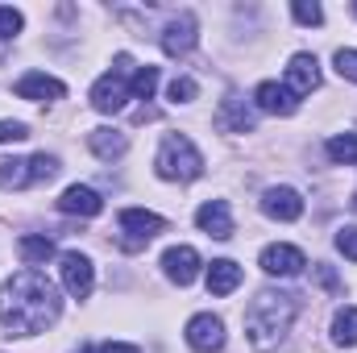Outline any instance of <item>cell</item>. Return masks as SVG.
I'll list each match as a JSON object with an SVG mask.
<instances>
[{
    "label": "cell",
    "mask_w": 357,
    "mask_h": 353,
    "mask_svg": "<svg viewBox=\"0 0 357 353\" xmlns=\"http://www.w3.org/2000/svg\"><path fill=\"white\" fill-rule=\"evenodd\" d=\"M59 287L42 274V270H21L0 287V324L17 337H33L46 333L59 320Z\"/></svg>",
    "instance_id": "cell-1"
},
{
    "label": "cell",
    "mask_w": 357,
    "mask_h": 353,
    "mask_svg": "<svg viewBox=\"0 0 357 353\" xmlns=\"http://www.w3.org/2000/svg\"><path fill=\"white\" fill-rule=\"evenodd\" d=\"M299 316V299L291 291H258L254 303L245 308V337L254 350H278V341L287 337V329Z\"/></svg>",
    "instance_id": "cell-2"
},
{
    "label": "cell",
    "mask_w": 357,
    "mask_h": 353,
    "mask_svg": "<svg viewBox=\"0 0 357 353\" xmlns=\"http://www.w3.org/2000/svg\"><path fill=\"white\" fill-rule=\"evenodd\" d=\"M154 167H158L162 179H178V183H191V179L204 175V158H199V150L191 146V137H183V133H167V137H162Z\"/></svg>",
    "instance_id": "cell-3"
},
{
    "label": "cell",
    "mask_w": 357,
    "mask_h": 353,
    "mask_svg": "<svg viewBox=\"0 0 357 353\" xmlns=\"http://www.w3.org/2000/svg\"><path fill=\"white\" fill-rule=\"evenodd\" d=\"M133 71H137V67H133V59H129V54H116V59H112V71L96 80V88H91V104H96L100 112H121V108H125V100L133 96V91H129Z\"/></svg>",
    "instance_id": "cell-4"
},
{
    "label": "cell",
    "mask_w": 357,
    "mask_h": 353,
    "mask_svg": "<svg viewBox=\"0 0 357 353\" xmlns=\"http://www.w3.org/2000/svg\"><path fill=\"white\" fill-rule=\"evenodd\" d=\"M162 229H167V220H162L158 212H146V208H125V212H121V233H125V246H129V250L154 241Z\"/></svg>",
    "instance_id": "cell-5"
},
{
    "label": "cell",
    "mask_w": 357,
    "mask_h": 353,
    "mask_svg": "<svg viewBox=\"0 0 357 353\" xmlns=\"http://www.w3.org/2000/svg\"><path fill=\"white\" fill-rule=\"evenodd\" d=\"M59 270H63V287H67L75 299H88L91 287H96V266H91V258H84L79 250H67V254L59 258Z\"/></svg>",
    "instance_id": "cell-6"
},
{
    "label": "cell",
    "mask_w": 357,
    "mask_h": 353,
    "mask_svg": "<svg viewBox=\"0 0 357 353\" xmlns=\"http://www.w3.org/2000/svg\"><path fill=\"white\" fill-rule=\"evenodd\" d=\"M187 345H191L195 353L225 350V320H220V316H212V312L191 316V324H187Z\"/></svg>",
    "instance_id": "cell-7"
},
{
    "label": "cell",
    "mask_w": 357,
    "mask_h": 353,
    "mask_svg": "<svg viewBox=\"0 0 357 353\" xmlns=\"http://www.w3.org/2000/svg\"><path fill=\"white\" fill-rule=\"evenodd\" d=\"M262 212L270 220H299L303 216V195L295 187H270L262 195Z\"/></svg>",
    "instance_id": "cell-8"
},
{
    "label": "cell",
    "mask_w": 357,
    "mask_h": 353,
    "mask_svg": "<svg viewBox=\"0 0 357 353\" xmlns=\"http://www.w3.org/2000/svg\"><path fill=\"white\" fill-rule=\"evenodd\" d=\"M199 254L191 250V246H171L167 254H162V270H167V278L178 283V287H187V283H195V274H199Z\"/></svg>",
    "instance_id": "cell-9"
},
{
    "label": "cell",
    "mask_w": 357,
    "mask_h": 353,
    "mask_svg": "<svg viewBox=\"0 0 357 353\" xmlns=\"http://www.w3.org/2000/svg\"><path fill=\"white\" fill-rule=\"evenodd\" d=\"M307 266L303 258V250H295V246H266L262 250V270L274 274V278H291V274H299Z\"/></svg>",
    "instance_id": "cell-10"
},
{
    "label": "cell",
    "mask_w": 357,
    "mask_h": 353,
    "mask_svg": "<svg viewBox=\"0 0 357 353\" xmlns=\"http://www.w3.org/2000/svg\"><path fill=\"white\" fill-rule=\"evenodd\" d=\"M195 225H199L208 237H216V241H229V237H233V212H229L225 200H208V204L195 212Z\"/></svg>",
    "instance_id": "cell-11"
},
{
    "label": "cell",
    "mask_w": 357,
    "mask_h": 353,
    "mask_svg": "<svg viewBox=\"0 0 357 353\" xmlns=\"http://www.w3.org/2000/svg\"><path fill=\"white\" fill-rule=\"evenodd\" d=\"M254 104L262 112H274V117H291L299 108V96L291 88H282V84H274V80H266V84H258V91H254Z\"/></svg>",
    "instance_id": "cell-12"
},
{
    "label": "cell",
    "mask_w": 357,
    "mask_h": 353,
    "mask_svg": "<svg viewBox=\"0 0 357 353\" xmlns=\"http://www.w3.org/2000/svg\"><path fill=\"white\" fill-rule=\"evenodd\" d=\"M191 46H195V17L178 13L175 21L167 25V33H162V50L171 59H183V54H191Z\"/></svg>",
    "instance_id": "cell-13"
},
{
    "label": "cell",
    "mask_w": 357,
    "mask_h": 353,
    "mask_svg": "<svg viewBox=\"0 0 357 353\" xmlns=\"http://www.w3.org/2000/svg\"><path fill=\"white\" fill-rule=\"evenodd\" d=\"M287 88L295 91V96H307V91L320 88V63H316V54H295V59H291V67H287Z\"/></svg>",
    "instance_id": "cell-14"
},
{
    "label": "cell",
    "mask_w": 357,
    "mask_h": 353,
    "mask_svg": "<svg viewBox=\"0 0 357 353\" xmlns=\"http://www.w3.org/2000/svg\"><path fill=\"white\" fill-rule=\"evenodd\" d=\"M17 96H21V100H63V84H59V80H54V75H46V71H29V75H21V80H17Z\"/></svg>",
    "instance_id": "cell-15"
},
{
    "label": "cell",
    "mask_w": 357,
    "mask_h": 353,
    "mask_svg": "<svg viewBox=\"0 0 357 353\" xmlns=\"http://www.w3.org/2000/svg\"><path fill=\"white\" fill-rule=\"evenodd\" d=\"M216 129H225V133H250V129H254V112H250V104L237 100V96H229V100L216 108Z\"/></svg>",
    "instance_id": "cell-16"
},
{
    "label": "cell",
    "mask_w": 357,
    "mask_h": 353,
    "mask_svg": "<svg viewBox=\"0 0 357 353\" xmlns=\"http://www.w3.org/2000/svg\"><path fill=\"white\" fill-rule=\"evenodd\" d=\"M100 208H104V200L91 187H84V183L67 187L63 200H59V212H67V216H100Z\"/></svg>",
    "instance_id": "cell-17"
},
{
    "label": "cell",
    "mask_w": 357,
    "mask_h": 353,
    "mask_svg": "<svg viewBox=\"0 0 357 353\" xmlns=\"http://www.w3.org/2000/svg\"><path fill=\"white\" fill-rule=\"evenodd\" d=\"M88 146H91V154H96V158L112 163V158H121V154L129 150V137H125L121 129H91Z\"/></svg>",
    "instance_id": "cell-18"
},
{
    "label": "cell",
    "mask_w": 357,
    "mask_h": 353,
    "mask_svg": "<svg viewBox=\"0 0 357 353\" xmlns=\"http://www.w3.org/2000/svg\"><path fill=\"white\" fill-rule=\"evenodd\" d=\"M241 287V266L220 258V262L208 266V295H233Z\"/></svg>",
    "instance_id": "cell-19"
},
{
    "label": "cell",
    "mask_w": 357,
    "mask_h": 353,
    "mask_svg": "<svg viewBox=\"0 0 357 353\" xmlns=\"http://www.w3.org/2000/svg\"><path fill=\"white\" fill-rule=\"evenodd\" d=\"M333 341L345 345V350L357 345V308H341V312L333 316Z\"/></svg>",
    "instance_id": "cell-20"
},
{
    "label": "cell",
    "mask_w": 357,
    "mask_h": 353,
    "mask_svg": "<svg viewBox=\"0 0 357 353\" xmlns=\"http://www.w3.org/2000/svg\"><path fill=\"white\" fill-rule=\"evenodd\" d=\"M29 163L25 158H0V187L13 191V187H29Z\"/></svg>",
    "instance_id": "cell-21"
},
{
    "label": "cell",
    "mask_w": 357,
    "mask_h": 353,
    "mask_svg": "<svg viewBox=\"0 0 357 353\" xmlns=\"http://www.w3.org/2000/svg\"><path fill=\"white\" fill-rule=\"evenodd\" d=\"M17 250H21V258L29 266H42V262L54 258V241H50V237H21Z\"/></svg>",
    "instance_id": "cell-22"
},
{
    "label": "cell",
    "mask_w": 357,
    "mask_h": 353,
    "mask_svg": "<svg viewBox=\"0 0 357 353\" xmlns=\"http://www.w3.org/2000/svg\"><path fill=\"white\" fill-rule=\"evenodd\" d=\"M154 88H158V67H137V71H133V80H129L133 100H150Z\"/></svg>",
    "instance_id": "cell-23"
},
{
    "label": "cell",
    "mask_w": 357,
    "mask_h": 353,
    "mask_svg": "<svg viewBox=\"0 0 357 353\" xmlns=\"http://www.w3.org/2000/svg\"><path fill=\"white\" fill-rule=\"evenodd\" d=\"M328 158H333V163H345V167H354V163H357V133L333 137V142H328Z\"/></svg>",
    "instance_id": "cell-24"
},
{
    "label": "cell",
    "mask_w": 357,
    "mask_h": 353,
    "mask_svg": "<svg viewBox=\"0 0 357 353\" xmlns=\"http://www.w3.org/2000/svg\"><path fill=\"white\" fill-rule=\"evenodd\" d=\"M54 175H59V158L54 154H33L29 158V179L33 183H50Z\"/></svg>",
    "instance_id": "cell-25"
},
{
    "label": "cell",
    "mask_w": 357,
    "mask_h": 353,
    "mask_svg": "<svg viewBox=\"0 0 357 353\" xmlns=\"http://www.w3.org/2000/svg\"><path fill=\"white\" fill-rule=\"evenodd\" d=\"M291 13H295V21H299V25H320V21H324V8H320L316 0H295V4H291Z\"/></svg>",
    "instance_id": "cell-26"
},
{
    "label": "cell",
    "mask_w": 357,
    "mask_h": 353,
    "mask_svg": "<svg viewBox=\"0 0 357 353\" xmlns=\"http://www.w3.org/2000/svg\"><path fill=\"white\" fill-rule=\"evenodd\" d=\"M171 100H175V104H191V100H195V80H187V75H175V80H171Z\"/></svg>",
    "instance_id": "cell-27"
},
{
    "label": "cell",
    "mask_w": 357,
    "mask_h": 353,
    "mask_svg": "<svg viewBox=\"0 0 357 353\" xmlns=\"http://www.w3.org/2000/svg\"><path fill=\"white\" fill-rule=\"evenodd\" d=\"M17 33H21V13L17 8H0V42H8Z\"/></svg>",
    "instance_id": "cell-28"
},
{
    "label": "cell",
    "mask_w": 357,
    "mask_h": 353,
    "mask_svg": "<svg viewBox=\"0 0 357 353\" xmlns=\"http://www.w3.org/2000/svg\"><path fill=\"white\" fill-rule=\"evenodd\" d=\"M29 129L21 121H0V146H13V142H25Z\"/></svg>",
    "instance_id": "cell-29"
},
{
    "label": "cell",
    "mask_w": 357,
    "mask_h": 353,
    "mask_svg": "<svg viewBox=\"0 0 357 353\" xmlns=\"http://www.w3.org/2000/svg\"><path fill=\"white\" fill-rule=\"evenodd\" d=\"M337 71H341V80L357 84V50H337Z\"/></svg>",
    "instance_id": "cell-30"
},
{
    "label": "cell",
    "mask_w": 357,
    "mask_h": 353,
    "mask_svg": "<svg viewBox=\"0 0 357 353\" xmlns=\"http://www.w3.org/2000/svg\"><path fill=\"white\" fill-rule=\"evenodd\" d=\"M337 250H341L345 258H354V262H357V225H345V229L337 233Z\"/></svg>",
    "instance_id": "cell-31"
},
{
    "label": "cell",
    "mask_w": 357,
    "mask_h": 353,
    "mask_svg": "<svg viewBox=\"0 0 357 353\" xmlns=\"http://www.w3.org/2000/svg\"><path fill=\"white\" fill-rule=\"evenodd\" d=\"M316 283H320V287H328V291H341V278H337V270H333V266H316Z\"/></svg>",
    "instance_id": "cell-32"
},
{
    "label": "cell",
    "mask_w": 357,
    "mask_h": 353,
    "mask_svg": "<svg viewBox=\"0 0 357 353\" xmlns=\"http://www.w3.org/2000/svg\"><path fill=\"white\" fill-rule=\"evenodd\" d=\"M100 353H142L137 345H121V341H108V345H100Z\"/></svg>",
    "instance_id": "cell-33"
},
{
    "label": "cell",
    "mask_w": 357,
    "mask_h": 353,
    "mask_svg": "<svg viewBox=\"0 0 357 353\" xmlns=\"http://www.w3.org/2000/svg\"><path fill=\"white\" fill-rule=\"evenodd\" d=\"M79 353H96V350H79Z\"/></svg>",
    "instance_id": "cell-34"
},
{
    "label": "cell",
    "mask_w": 357,
    "mask_h": 353,
    "mask_svg": "<svg viewBox=\"0 0 357 353\" xmlns=\"http://www.w3.org/2000/svg\"><path fill=\"white\" fill-rule=\"evenodd\" d=\"M354 13H357V4H354Z\"/></svg>",
    "instance_id": "cell-35"
},
{
    "label": "cell",
    "mask_w": 357,
    "mask_h": 353,
    "mask_svg": "<svg viewBox=\"0 0 357 353\" xmlns=\"http://www.w3.org/2000/svg\"><path fill=\"white\" fill-rule=\"evenodd\" d=\"M354 204H357V200H354Z\"/></svg>",
    "instance_id": "cell-36"
}]
</instances>
